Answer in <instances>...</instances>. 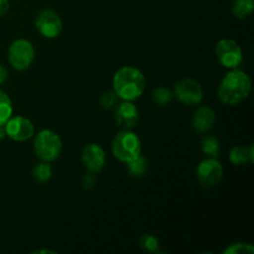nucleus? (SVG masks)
<instances>
[{"label":"nucleus","mask_w":254,"mask_h":254,"mask_svg":"<svg viewBox=\"0 0 254 254\" xmlns=\"http://www.w3.org/2000/svg\"><path fill=\"white\" fill-rule=\"evenodd\" d=\"M252 91L250 76L241 69L228 72L218 86V98L226 106H237L248 98Z\"/></svg>","instance_id":"1"},{"label":"nucleus","mask_w":254,"mask_h":254,"mask_svg":"<svg viewBox=\"0 0 254 254\" xmlns=\"http://www.w3.org/2000/svg\"><path fill=\"white\" fill-rule=\"evenodd\" d=\"M145 89V77L138 68L124 66L113 77V91L122 101H135Z\"/></svg>","instance_id":"2"},{"label":"nucleus","mask_w":254,"mask_h":254,"mask_svg":"<svg viewBox=\"0 0 254 254\" xmlns=\"http://www.w3.org/2000/svg\"><path fill=\"white\" fill-rule=\"evenodd\" d=\"M112 153L122 163H129L141 154V141L131 130H122L112 141Z\"/></svg>","instance_id":"3"},{"label":"nucleus","mask_w":254,"mask_h":254,"mask_svg":"<svg viewBox=\"0 0 254 254\" xmlns=\"http://www.w3.org/2000/svg\"><path fill=\"white\" fill-rule=\"evenodd\" d=\"M34 151L42 161H51L59 159L62 151V140L59 134L50 129H42L36 134L34 140Z\"/></svg>","instance_id":"4"},{"label":"nucleus","mask_w":254,"mask_h":254,"mask_svg":"<svg viewBox=\"0 0 254 254\" xmlns=\"http://www.w3.org/2000/svg\"><path fill=\"white\" fill-rule=\"evenodd\" d=\"M7 59L12 68L16 71H26L35 60L34 46L29 40H15L7 50Z\"/></svg>","instance_id":"5"},{"label":"nucleus","mask_w":254,"mask_h":254,"mask_svg":"<svg viewBox=\"0 0 254 254\" xmlns=\"http://www.w3.org/2000/svg\"><path fill=\"white\" fill-rule=\"evenodd\" d=\"M216 56L218 62L228 69H235L242 64L243 51L237 41L232 39H222L216 45Z\"/></svg>","instance_id":"6"},{"label":"nucleus","mask_w":254,"mask_h":254,"mask_svg":"<svg viewBox=\"0 0 254 254\" xmlns=\"http://www.w3.org/2000/svg\"><path fill=\"white\" fill-rule=\"evenodd\" d=\"M174 96L185 106H197L203 99L202 86L192 78H183L174 87Z\"/></svg>","instance_id":"7"},{"label":"nucleus","mask_w":254,"mask_h":254,"mask_svg":"<svg viewBox=\"0 0 254 254\" xmlns=\"http://www.w3.org/2000/svg\"><path fill=\"white\" fill-rule=\"evenodd\" d=\"M35 29L46 39H55L62 31V20L56 11L42 9L35 17Z\"/></svg>","instance_id":"8"},{"label":"nucleus","mask_w":254,"mask_h":254,"mask_svg":"<svg viewBox=\"0 0 254 254\" xmlns=\"http://www.w3.org/2000/svg\"><path fill=\"white\" fill-rule=\"evenodd\" d=\"M196 178L202 188L216 186L223 178V166L217 158H207L201 161L196 169Z\"/></svg>","instance_id":"9"},{"label":"nucleus","mask_w":254,"mask_h":254,"mask_svg":"<svg viewBox=\"0 0 254 254\" xmlns=\"http://www.w3.org/2000/svg\"><path fill=\"white\" fill-rule=\"evenodd\" d=\"M6 136L14 141H25L32 138L35 134V127L30 119L22 116L11 117L5 123Z\"/></svg>","instance_id":"10"},{"label":"nucleus","mask_w":254,"mask_h":254,"mask_svg":"<svg viewBox=\"0 0 254 254\" xmlns=\"http://www.w3.org/2000/svg\"><path fill=\"white\" fill-rule=\"evenodd\" d=\"M82 163L91 173H99L106 165V151L98 144H88L82 150Z\"/></svg>","instance_id":"11"},{"label":"nucleus","mask_w":254,"mask_h":254,"mask_svg":"<svg viewBox=\"0 0 254 254\" xmlns=\"http://www.w3.org/2000/svg\"><path fill=\"white\" fill-rule=\"evenodd\" d=\"M116 122L124 130H131L139 122V111L130 101H123L116 107Z\"/></svg>","instance_id":"12"},{"label":"nucleus","mask_w":254,"mask_h":254,"mask_svg":"<svg viewBox=\"0 0 254 254\" xmlns=\"http://www.w3.org/2000/svg\"><path fill=\"white\" fill-rule=\"evenodd\" d=\"M216 124V113L211 107L203 106L196 109L192 117V127L197 133L205 134Z\"/></svg>","instance_id":"13"},{"label":"nucleus","mask_w":254,"mask_h":254,"mask_svg":"<svg viewBox=\"0 0 254 254\" xmlns=\"http://www.w3.org/2000/svg\"><path fill=\"white\" fill-rule=\"evenodd\" d=\"M230 161L235 165H242V164L254 161V149L253 145L250 148L247 146H233L230 151Z\"/></svg>","instance_id":"14"},{"label":"nucleus","mask_w":254,"mask_h":254,"mask_svg":"<svg viewBox=\"0 0 254 254\" xmlns=\"http://www.w3.org/2000/svg\"><path fill=\"white\" fill-rule=\"evenodd\" d=\"M200 149L208 158H218L221 153L220 140L213 135H205L200 141Z\"/></svg>","instance_id":"15"},{"label":"nucleus","mask_w":254,"mask_h":254,"mask_svg":"<svg viewBox=\"0 0 254 254\" xmlns=\"http://www.w3.org/2000/svg\"><path fill=\"white\" fill-rule=\"evenodd\" d=\"M52 166L49 161H42L32 168V179L37 184H45L51 179Z\"/></svg>","instance_id":"16"},{"label":"nucleus","mask_w":254,"mask_h":254,"mask_svg":"<svg viewBox=\"0 0 254 254\" xmlns=\"http://www.w3.org/2000/svg\"><path fill=\"white\" fill-rule=\"evenodd\" d=\"M254 10V0H235L232 5V12L238 19H246L252 15Z\"/></svg>","instance_id":"17"},{"label":"nucleus","mask_w":254,"mask_h":254,"mask_svg":"<svg viewBox=\"0 0 254 254\" xmlns=\"http://www.w3.org/2000/svg\"><path fill=\"white\" fill-rule=\"evenodd\" d=\"M12 116V103L7 93L0 91V124H5Z\"/></svg>","instance_id":"18"},{"label":"nucleus","mask_w":254,"mask_h":254,"mask_svg":"<svg viewBox=\"0 0 254 254\" xmlns=\"http://www.w3.org/2000/svg\"><path fill=\"white\" fill-rule=\"evenodd\" d=\"M127 169H128V173L133 176H141L146 173V169H148V163H146V159L144 156L140 155L138 158H135L134 160L127 163Z\"/></svg>","instance_id":"19"},{"label":"nucleus","mask_w":254,"mask_h":254,"mask_svg":"<svg viewBox=\"0 0 254 254\" xmlns=\"http://www.w3.org/2000/svg\"><path fill=\"white\" fill-rule=\"evenodd\" d=\"M153 102L159 107L166 106L171 102L173 99V93L169 91L168 88H164V87H158L156 89H154L153 92Z\"/></svg>","instance_id":"20"},{"label":"nucleus","mask_w":254,"mask_h":254,"mask_svg":"<svg viewBox=\"0 0 254 254\" xmlns=\"http://www.w3.org/2000/svg\"><path fill=\"white\" fill-rule=\"evenodd\" d=\"M140 247L149 253H156L159 252L160 243H159V240L155 236L144 235L140 238Z\"/></svg>","instance_id":"21"},{"label":"nucleus","mask_w":254,"mask_h":254,"mask_svg":"<svg viewBox=\"0 0 254 254\" xmlns=\"http://www.w3.org/2000/svg\"><path fill=\"white\" fill-rule=\"evenodd\" d=\"M254 247L251 243H233L228 246L226 250H223V254H253Z\"/></svg>","instance_id":"22"},{"label":"nucleus","mask_w":254,"mask_h":254,"mask_svg":"<svg viewBox=\"0 0 254 254\" xmlns=\"http://www.w3.org/2000/svg\"><path fill=\"white\" fill-rule=\"evenodd\" d=\"M118 96H117L114 91L104 92L101 96V98H99V104H101V107L103 109L109 111V109L116 108L117 104H118Z\"/></svg>","instance_id":"23"},{"label":"nucleus","mask_w":254,"mask_h":254,"mask_svg":"<svg viewBox=\"0 0 254 254\" xmlns=\"http://www.w3.org/2000/svg\"><path fill=\"white\" fill-rule=\"evenodd\" d=\"M96 183H97L96 174L91 173V171L84 174L83 178H82V186H83V189H86V190H91V189H93L94 185H96Z\"/></svg>","instance_id":"24"},{"label":"nucleus","mask_w":254,"mask_h":254,"mask_svg":"<svg viewBox=\"0 0 254 254\" xmlns=\"http://www.w3.org/2000/svg\"><path fill=\"white\" fill-rule=\"evenodd\" d=\"M9 0H0V16L5 15L9 10Z\"/></svg>","instance_id":"25"},{"label":"nucleus","mask_w":254,"mask_h":254,"mask_svg":"<svg viewBox=\"0 0 254 254\" xmlns=\"http://www.w3.org/2000/svg\"><path fill=\"white\" fill-rule=\"evenodd\" d=\"M7 74H9L7 69L5 68L4 64H0V84L4 83V82L6 81V79H7Z\"/></svg>","instance_id":"26"},{"label":"nucleus","mask_w":254,"mask_h":254,"mask_svg":"<svg viewBox=\"0 0 254 254\" xmlns=\"http://www.w3.org/2000/svg\"><path fill=\"white\" fill-rule=\"evenodd\" d=\"M6 136V129H5V124H0V140Z\"/></svg>","instance_id":"27"},{"label":"nucleus","mask_w":254,"mask_h":254,"mask_svg":"<svg viewBox=\"0 0 254 254\" xmlns=\"http://www.w3.org/2000/svg\"><path fill=\"white\" fill-rule=\"evenodd\" d=\"M32 254H39V253H52L55 254L56 252H54V251H49V250H37V251H34V252H31Z\"/></svg>","instance_id":"28"}]
</instances>
